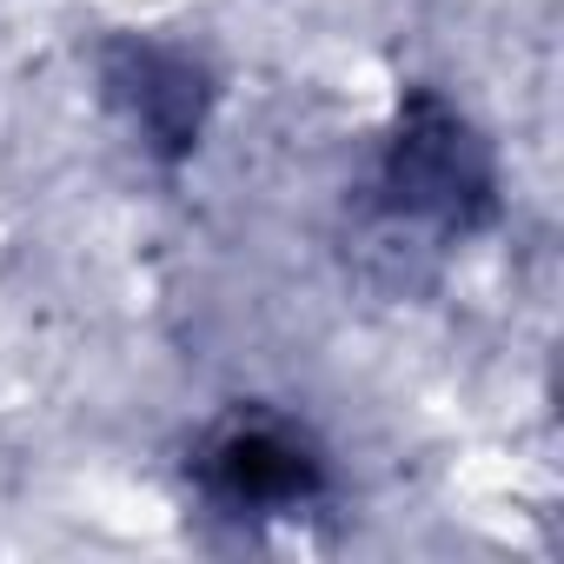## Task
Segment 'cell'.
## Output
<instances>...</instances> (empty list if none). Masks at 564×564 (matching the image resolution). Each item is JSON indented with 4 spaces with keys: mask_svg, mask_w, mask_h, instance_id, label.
Returning <instances> with one entry per match:
<instances>
[{
    "mask_svg": "<svg viewBox=\"0 0 564 564\" xmlns=\"http://www.w3.org/2000/svg\"><path fill=\"white\" fill-rule=\"evenodd\" d=\"M386 193L405 213H425L438 226H478L491 213V166L485 147L465 133V120H452L438 100H419L392 140V166H386Z\"/></svg>",
    "mask_w": 564,
    "mask_h": 564,
    "instance_id": "cell-1",
    "label": "cell"
},
{
    "mask_svg": "<svg viewBox=\"0 0 564 564\" xmlns=\"http://www.w3.org/2000/svg\"><path fill=\"white\" fill-rule=\"evenodd\" d=\"M199 485L213 491V505L226 511H300L326 491V465L306 438H293L286 425H226L206 452H199Z\"/></svg>",
    "mask_w": 564,
    "mask_h": 564,
    "instance_id": "cell-2",
    "label": "cell"
},
{
    "mask_svg": "<svg viewBox=\"0 0 564 564\" xmlns=\"http://www.w3.org/2000/svg\"><path fill=\"white\" fill-rule=\"evenodd\" d=\"M120 61H127V74H113V80L133 100V120L166 153H186L199 133V74L180 54H153V47H127Z\"/></svg>",
    "mask_w": 564,
    "mask_h": 564,
    "instance_id": "cell-3",
    "label": "cell"
}]
</instances>
